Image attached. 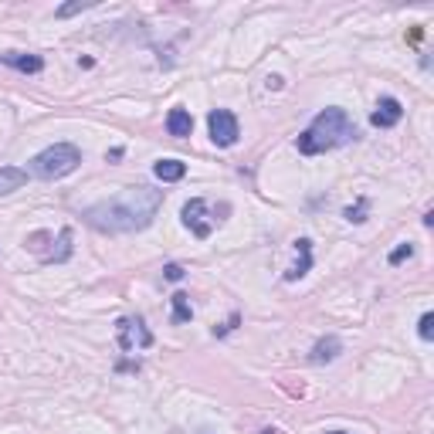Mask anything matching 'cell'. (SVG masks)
I'll return each mask as SVG.
<instances>
[{"label": "cell", "mask_w": 434, "mask_h": 434, "mask_svg": "<svg viewBox=\"0 0 434 434\" xmlns=\"http://www.w3.org/2000/svg\"><path fill=\"white\" fill-rule=\"evenodd\" d=\"M163 204V194L153 187H126L108 200H99L82 211L88 224L102 234H132L156 220V211Z\"/></svg>", "instance_id": "6da1fadb"}, {"label": "cell", "mask_w": 434, "mask_h": 434, "mask_svg": "<svg viewBox=\"0 0 434 434\" xmlns=\"http://www.w3.org/2000/svg\"><path fill=\"white\" fill-rule=\"evenodd\" d=\"M353 136H356V126H353V119L346 115V108L329 106V108H323V112L309 122V130L299 136V153L316 156V153L340 150V146H346Z\"/></svg>", "instance_id": "7a4b0ae2"}, {"label": "cell", "mask_w": 434, "mask_h": 434, "mask_svg": "<svg viewBox=\"0 0 434 434\" xmlns=\"http://www.w3.org/2000/svg\"><path fill=\"white\" fill-rule=\"evenodd\" d=\"M82 163V150L75 143H55L44 153H38L27 167V174L38 176V180H58V176H68L78 170Z\"/></svg>", "instance_id": "3957f363"}, {"label": "cell", "mask_w": 434, "mask_h": 434, "mask_svg": "<svg viewBox=\"0 0 434 434\" xmlns=\"http://www.w3.org/2000/svg\"><path fill=\"white\" fill-rule=\"evenodd\" d=\"M115 332H119V349L122 353H136V349L153 346V332L146 329L143 316H122L115 323Z\"/></svg>", "instance_id": "277c9868"}, {"label": "cell", "mask_w": 434, "mask_h": 434, "mask_svg": "<svg viewBox=\"0 0 434 434\" xmlns=\"http://www.w3.org/2000/svg\"><path fill=\"white\" fill-rule=\"evenodd\" d=\"M217 220H220V217L211 214V204H207L204 197H194V200L183 204V224L194 231L197 238H211V231H214Z\"/></svg>", "instance_id": "5b68a950"}, {"label": "cell", "mask_w": 434, "mask_h": 434, "mask_svg": "<svg viewBox=\"0 0 434 434\" xmlns=\"http://www.w3.org/2000/svg\"><path fill=\"white\" fill-rule=\"evenodd\" d=\"M207 130H211V139H214L217 146H234L238 143V119H234V112H227V108H214L211 115H207Z\"/></svg>", "instance_id": "8992f818"}, {"label": "cell", "mask_w": 434, "mask_h": 434, "mask_svg": "<svg viewBox=\"0 0 434 434\" xmlns=\"http://www.w3.org/2000/svg\"><path fill=\"white\" fill-rule=\"evenodd\" d=\"M400 119H404V106H400L393 95L380 99V102H377V108H373V115H370V122H373L377 130H391V126H397Z\"/></svg>", "instance_id": "52a82bcc"}, {"label": "cell", "mask_w": 434, "mask_h": 434, "mask_svg": "<svg viewBox=\"0 0 434 434\" xmlns=\"http://www.w3.org/2000/svg\"><path fill=\"white\" fill-rule=\"evenodd\" d=\"M0 65H10L18 68V71H24V75H38L44 68L41 55H24V51H4L0 55Z\"/></svg>", "instance_id": "ba28073f"}, {"label": "cell", "mask_w": 434, "mask_h": 434, "mask_svg": "<svg viewBox=\"0 0 434 434\" xmlns=\"http://www.w3.org/2000/svg\"><path fill=\"white\" fill-rule=\"evenodd\" d=\"M295 251H299V261H295V265L285 272V282H299L305 272L312 268V241H309V238H299V241H295Z\"/></svg>", "instance_id": "9c48e42d"}, {"label": "cell", "mask_w": 434, "mask_h": 434, "mask_svg": "<svg viewBox=\"0 0 434 434\" xmlns=\"http://www.w3.org/2000/svg\"><path fill=\"white\" fill-rule=\"evenodd\" d=\"M340 353H343V340H340V336H323V340L312 346L309 360H312V363H332Z\"/></svg>", "instance_id": "30bf717a"}, {"label": "cell", "mask_w": 434, "mask_h": 434, "mask_svg": "<svg viewBox=\"0 0 434 434\" xmlns=\"http://www.w3.org/2000/svg\"><path fill=\"white\" fill-rule=\"evenodd\" d=\"M167 132L176 136V139L190 136V132H194V115H190L187 108H170V115H167Z\"/></svg>", "instance_id": "8fae6325"}, {"label": "cell", "mask_w": 434, "mask_h": 434, "mask_svg": "<svg viewBox=\"0 0 434 434\" xmlns=\"http://www.w3.org/2000/svg\"><path fill=\"white\" fill-rule=\"evenodd\" d=\"M27 170H21V167H0V197L14 194V190H21L24 183H27Z\"/></svg>", "instance_id": "7c38bea8"}, {"label": "cell", "mask_w": 434, "mask_h": 434, "mask_svg": "<svg viewBox=\"0 0 434 434\" xmlns=\"http://www.w3.org/2000/svg\"><path fill=\"white\" fill-rule=\"evenodd\" d=\"M153 174L160 176L163 183H174V180H183V174H187V163H180V160H160V163L153 167Z\"/></svg>", "instance_id": "4fadbf2b"}, {"label": "cell", "mask_w": 434, "mask_h": 434, "mask_svg": "<svg viewBox=\"0 0 434 434\" xmlns=\"http://www.w3.org/2000/svg\"><path fill=\"white\" fill-rule=\"evenodd\" d=\"M170 302H174V323L176 326L190 323V316H194V312H190V295H187V292H174Z\"/></svg>", "instance_id": "5bb4252c"}, {"label": "cell", "mask_w": 434, "mask_h": 434, "mask_svg": "<svg viewBox=\"0 0 434 434\" xmlns=\"http://www.w3.org/2000/svg\"><path fill=\"white\" fill-rule=\"evenodd\" d=\"M71 258V231L68 227H62V234H58V251L51 255L48 261H55V265H62V261Z\"/></svg>", "instance_id": "9a60e30c"}, {"label": "cell", "mask_w": 434, "mask_h": 434, "mask_svg": "<svg viewBox=\"0 0 434 434\" xmlns=\"http://www.w3.org/2000/svg\"><path fill=\"white\" fill-rule=\"evenodd\" d=\"M88 7H92V0H75V4H62L55 14H58V18H71V14H82Z\"/></svg>", "instance_id": "2e32d148"}, {"label": "cell", "mask_w": 434, "mask_h": 434, "mask_svg": "<svg viewBox=\"0 0 434 434\" xmlns=\"http://www.w3.org/2000/svg\"><path fill=\"white\" fill-rule=\"evenodd\" d=\"M417 336H421V340H434V316L431 312L421 316V323H417Z\"/></svg>", "instance_id": "e0dca14e"}, {"label": "cell", "mask_w": 434, "mask_h": 434, "mask_svg": "<svg viewBox=\"0 0 434 434\" xmlns=\"http://www.w3.org/2000/svg\"><path fill=\"white\" fill-rule=\"evenodd\" d=\"M411 255H414V244H407V241H404V244H397V248H393L387 261H391V265H400V261L411 258Z\"/></svg>", "instance_id": "ac0fdd59"}, {"label": "cell", "mask_w": 434, "mask_h": 434, "mask_svg": "<svg viewBox=\"0 0 434 434\" xmlns=\"http://www.w3.org/2000/svg\"><path fill=\"white\" fill-rule=\"evenodd\" d=\"M367 200H360L356 207H346V220H353V224H360V220H367Z\"/></svg>", "instance_id": "d6986e66"}, {"label": "cell", "mask_w": 434, "mask_h": 434, "mask_svg": "<svg viewBox=\"0 0 434 434\" xmlns=\"http://www.w3.org/2000/svg\"><path fill=\"white\" fill-rule=\"evenodd\" d=\"M183 275H187V272H183V265H167V268H163V279H167V282H180V279H183Z\"/></svg>", "instance_id": "ffe728a7"}, {"label": "cell", "mask_w": 434, "mask_h": 434, "mask_svg": "<svg viewBox=\"0 0 434 434\" xmlns=\"http://www.w3.org/2000/svg\"><path fill=\"white\" fill-rule=\"evenodd\" d=\"M282 85H285V82L279 78V75H272V78H268V88H282Z\"/></svg>", "instance_id": "44dd1931"}, {"label": "cell", "mask_w": 434, "mask_h": 434, "mask_svg": "<svg viewBox=\"0 0 434 434\" xmlns=\"http://www.w3.org/2000/svg\"><path fill=\"white\" fill-rule=\"evenodd\" d=\"M326 434H349V431H326Z\"/></svg>", "instance_id": "7402d4cb"}, {"label": "cell", "mask_w": 434, "mask_h": 434, "mask_svg": "<svg viewBox=\"0 0 434 434\" xmlns=\"http://www.w3.org/2000/svg\"><path fill=\"white\" fill-rule=\"evenodd\" d=\"M261 434H279V431H261Z\"/></svg>", "instance_id": "603a6c76"}]
</instances>
